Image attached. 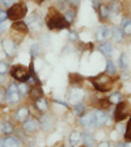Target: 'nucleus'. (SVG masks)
<instances>
[{
	"label": "nucleus",
	"instance_id": "obj_1",
	"mask_svg": "<svg viewBox=\"0 0 131 147\" xmlns=\"http://www.w3.org/2000/svg\"><path fill=\"white\" fill-rule=\"evenodd\" d=\"M46 25L50 30H62L70 28V24L66 21L64 16L60 15L55 8H50V12L46 18Z\"/></svg>",
	"mask_w": 131,
	"mask_h": 147
},
{
	"label": "nucleus",
	"instance_id": "obj_2",
	"mask_svg": "<svg viewBox=\"0 0 131 147\" xmlns=\"http://www.w3.org/2000/svg\"><path fill=\"white\" fill-rule=\"evenodd\" d=\"M91 82L93 87L100 92H107L113 87V79L109 74H100L98 76L91 79Z\"/></svg>",
	"mask_w": 131,
	"mask_h": 147
},
{
	"label": "nucleus",
	"instance_id": "obj_3",
	"mask_svg": "<svg viewBox=\"0 0 131 147\" xmlns=\"http://www.w3.org/2000/svg\"><path fill=\"white\" fill-rule=\"evenodd\" d=\"M28 13V8L25 5V3H15L11 8H8L7 11V15L11 21H17V20H21L26 16Z\"/></svg>",
	"mask_w": 131,
	"mask_h": 147
},
{
	"label": "nucleus",
	"instance_id": "obj_4",
	"mask_svg": "<svg viewBox=\"0 0 131 147\" xmlns=\"http://www.w3.org/2000/svg\"><path fill=\"white\" fill-rule=\"evenodd\" d=\"M29 75H30V70H28L25 66H21V64L13 66L11 68V76L20 83H26L29 79Z\"/></svg>",
	"mask_w": 131,
	"mask_h": 147
},
{
	"label": "nucleus",
	"instance_id": "obj_5",
	"mask_svg": "<svg viewBox=\"0 0 131 147\" xmlns=\"http://www.w3.org/2000/svg\"><path fill=\"white\" fill-rule=\"evenodd\" d=\"M20 100V93H18L17 86L15 83H11L5 89V101L8 104H16Z\"/></svg>",
	"mask_w": 131,
	"mask_h": 147
},
{
	"label": "nucleus",
	"instance_id": "obj_6",
	"mask_svg": "<svg viewBox=\"0 0 131 147\" xmlns=\"http://www.w3.org/2000/svg\"><path fill=\"white\" fill-rule=\"evenodd\" d=\"M109 122V117L104 110H93V126H102Z\"/></svg>",
	"mask_w": 131,
	"mask_h": 147
},
{
	"label": "nucleus",
	"instance_id": "obj_7",
	"mask_svg": "<svg viewBox=\"0 0 131 147\" xmlns=\"http://www.w3.org/2000/svg\"><path fill=\"white\" fill-rule=\"evenodd\" d=\"M40 127L42 129L43 131H49V130H51L52 127H54V118H52V116H50V114H43V116H41L40 118Z\"/></svg>",
	"mask_w": 131,
	"mask_h": 147
},
{
	"label": "nucleus",
	"instance_id": "obj_8",
	"mask_svg": "<svg viewBox=\"0 0 131 147\" xmlns=\"http://www.w3.org/2000/svg\"><path fill=\"white\" fill-rule=\"evenodd\" d=\"M127 117V113H126V102H122L119 101L118 104H116V112H114V119L117 122H121Z\"/></svg>",
	"mask_w": 131,
	"mask_h": 147
},
{
	"label": "nucleus",
	"instance_id": "obj_9",
	"mask_svg": "<svg viewBox=\"0 0 131 147\" xmlns=\"http://www.w3.org/2000/svg\"><path fill=\"white\" fill-rule=\"evenodd\" d=\"M22 129H24L26 133H29V134L36 133L37 130L40 129V122H38L36 118H28L22 122Z\"/></svg>",
	"mask_w": 131,
	"mask_h": 147
},
{
	"label": "nucleus",
	"instance_id": "obj_10",
	"mask_svg": "<svg viewBox=\"0 0 131 147\" xmlns=\"http://www.w3.org/2000/svg\"><path fill=\"white\" fill-rule=\"evenodd\" d=\"M110 36H112V32H110V29L106 25H100L97 28V30H96V40L100 41V42L106 41Z\"/></svg>",
	"mask_w": 131,
	"mask_h": 147
},
{
	"label": "nucleus",
	"instance_id": "obj_11",
	"mask_svg": "<svg viewBox=\"0 0 131 147\" xmlns=\"http://www.w3.org/2000/svg\"><path fill=\"white\" fill-rule=\"evenodd\" d=\"M1 47H3V51L7 54V57H13L16 54V43L9 38L1 42Z\"/></svg>",
	"mask_w": 131,
	"mask_h": 147
},
{
	"label": "nucleus",
	"instance_id": "obj_12",
	"mask_svg": "<svg viewBox=\"0 0 131 147\" xmlns=\"http://www.w3.org/2000/svg\"><path fill=\"white\" fill-rule=\"evenodd\" d=\"M81 139L84 142V146L85 147H95L96 141H95V135L92 134L91 131H84L81 134Z\"/></svg>",
	"mask_w": 131,
	"mask_h": 147
},
{
	"label": "nucleus",
	"instance_id": "obj_13",
	"mask_svg": "<svg viewBox=\"0 0 131 147\" xmlns=\"http://www.w3.org/2000/svg\"><path fill=\"white\" fill-rule=\"evenodd\" d=\"M98 50H100V53L104 55L105 58H110L112 54H113V46H112V43H109V42L101 43V45L98 46Z\"/></svg>",
	"mask_w": 131,
	"mask_h": 147
},
{
	"label": "nucleus",
	"instance_id": "obj_14",
	"mask_svg": "<svg viewBox=\"0 0 131 147\" xmlns=\"http://www.w3.org/2000/svg\"><path fill=\"white\" fill-rule=\"evenodd\" d=\"M80 123L84 127H92L93 126V112H89L80 116Z\"/></svg>",
	"mask_w": 131,
	"mask_h": 147
},
{
	"label": "nucleus",
	"instance_id": "obj_15",
	"mask_svg": "<svg viewBox=\"0 0 131 147\" xmlns=\"http://www.w3.org/2000/svg\"><path fill=\"white\" fill-rule=\"evenodd\" d=\"M12 29L15 32H18V33H28V30H29V28H28L26 22L20 21V20L12 22Z\"/></svg>",
	"mask_w": 131,
	"mask_h": 147
},
{
	"label": "nucleus",
	"instance_id": "obj_16",
	"mask_svg": "<svg viewBox=\"0 0 131 147\" xmlns=\"http://www.w3.org/2000/svg\"><path fill=\"white\" fill-rule=\"evenodd\" d=\"M29 93H30V97L33 98L34 101L38 100V98L43 97V89L41 86H33L30 87V91H29Z\"/></svg>",
	"mask_w": 131,
	"mask_h": 147
},
{
	"label": "nucleus",
	"instance_id": "obj_17",
	"mask_svg": "<svg viewBox=\"0 0 131 147\" xmlns=\"http://www.w3.org/2000/svg\"><path fill=\"white\" fill-rule=\"evenodd\" d=\"M29 25H30L32 30H40L42 28V21L38 15H33L30 18H29Z\"/></svg>",
	"mask_w": 131,
	"mask_h": 147
},
{
	"label": "nucleus",
	"instance_id": "obj_18",
	"mask_svg": "<svg viewBox=\"0 0 131 147\" xmlns=\"http://www.w3.org/2000/svg\"><path fill=\"white\" fill-rule=\"evenodd\" d=\"M16 118H17V121H20V122H24L25 119L29 118V109H28L26 107H21L16 112Z\"/></svg>",
	"mask_w": 131,
	"mask_h": 147
},
{
	"label": "nucleus",
	"instance_id": "obj_19",
	"mask_svg": "<svg viewBox=\"0 0 131 147\" xmlns=\"http://www.w3.org/2000/svg\"><path fill=\"white\" fill-rule=\"evenodd\" d=\"M3 143H4V147H21V142L16 137L5 138V139H3Z\"/></svg>",
	"mask_w": 131,
	"mask_h": 147
},
{
	"label": "nucleus",
	"instance_id": "obj_20",
	"mask_svg": "<svg viewBox=\"0 0 131 147\" xmlns=\"http://www.w3.org/2000/svg\"><path fill=\"white\" fill-rule=\"evenodd\" d=\"M36 108H37V110H40L41 113H45V112H47L49 110V102L45 100L43 97H41V98H38V100H36Z\"/></svg>",
	"mask_w": 131,
	"mask_h": 147
},
{
	"label": "nucleus",
	"instance_id": "obj_21",
	"mask_svg": "<svg viewBox=\"0 0 131 147\" xmlns=\"http://www.w3.org/2000/svg\"><path fill=\"white\" fill-rule=\"evenodd\" d=\"M97 12H98L100 18L102 20V21L110 17V9H109V5H106V4H101L100 8L97 9Z\"/></svg>",
	"mask_w": 131,
	"mask_h": 147
},
{
	"label": "nucleus",
	"instance_id": "obj_22",
	"mask_svg": "<svg viewBox=\"0 0 131 147\" xmlns=\"http://www.w3.org/2000/svg\"><path fill=\"white\" fill-rule=\"evenodd\" d=\"M110 32H112V36H113V38H114V41L116 42H122L123 41V33H122V30H121V28H117V26H114V28H112L110 29Z\"/></svg>",
	"mask_w": 131,
	"mask_h": 147
},
{
	"label": "nucleus",
	"instance_id": "obj_23",
	"mask_svg": "<svg viewBox=\"0 0 131 147\" xmlns=\"http://www.w3.org/2000/svg\"><path fill=\"white\" fill-rule=\"evenodd\" d=\"M42 51V46L40 42H33L30 46V57L32 58H37Z\"/></svg>",
	"mask_w": 131,
	"mask_h": 147
},
{
	"label": "nucleus",
	"instance_id": "obj_24",
	"mask_svg": "<svg viewBox=\"0 0 131 147\" xmlns=\"http://www.w3.org/2000/svg\"><path fill=\"white\" fill-rule=\"evenodd\" d=\"M63 16L68 24H72L75 21V18H76V11L73 8H68V9H66V12H64Z\"/></svg>",
	"mask_w": 131,
	"mask_h": 147
},
{
	"label": "nucleus",
	"instance_id": "obj_25",
	"mask_svg": "<svg viewBox=\"0 0 131 147\" xmlns=\"http://www.w3.org/2000/svg\"><path fill=\"white\" fill-rule=\"evenodd\" d=\"M123 36H131V18H125L121 26Z\"/></svg>",
	"mask_w": 131,
	"mask_h": 147
},
{
	"label": "nucleus",
	"instance_id": "obj_26",
	"mask_svg": "<svg viewBox=\"0 0 131 147\" xmlns=\"http://www.w3.org/2000/svg\"><path fill=\"white\" fill-rule=\"evenodd\" d=\"M80 139H81V134H80L79 131H72L70 134V144L72 147L76 146V144L80 142Z\"/></svg>",
	"mask_w": 131,
	"mask_h": 147
},
{
	"label": "nucleus",
	"instance_id": "obj_27",
	"mask_svg": "<svg viewBox=\"0 0 131 147\" xmlns=\"http://www.w3.org/2000/svg\"><path fill=\"white\" fill-rule=\"evenodd\" d=\"M84 110H85V105L83 104L81 101H79L77 104L73 105V113H75V116H83L84 114Z\"/></svg>",
	"mask_w": 131,
	"mask_h": 147
},
{
	"label": "nucleus",
	"instance_id": "obj_28",
	"mask_svg": "<svg viewBox=\"0 0 131 147\" xmlns=\"http://www.w3.org/2000/svg\"><path fill=\"white\" fill-rule=\"evenodd\" d=\"M17 89L20 96H26L29 93V91H30V87L28 86V83H20L17 86Z\"/></svg>",
	"mask_w": 131,
	"mask_h": 147
},
{
	"label": "nucleus",
	"instance_id": "obj_29",
	"mask_svg": "<svg viewBox=\"0 0 131 147\" xmlns=\"http://www.w3.org/2000/svg\"><path fill=\"white\" fill-rule=\"evenodd\" d=\"M13 131H15V126H13L12 122H4L3 123V130H1L3 134L9 135V134H12Z\"/></svg>",
	"mask_w": 131,
	"mask_h": 147
},
{
	"label": "nucleus",
	"instance_id": "obj_30",
	"mask_svg": "<svg viewBox=\"0 0 131 147\" xmlns=\"http://www.w3.org/2000/svg\"><path fill=\"white\" fill-rule=\"evenodd\" d=\"M117 72V67H116V63H114L113 61H107L106 62V74H109L110 76L112 75H114V74Z\"/></svg>",
	"mask_w": 131,
	"mask_h": 147
},
{
	"label": "nucleus",
	"instance_id": "obj_31",
	"mask_svg": "<svg viewBox=\"0 0 131 147\" xmlns=\"http://www.w3.org/2000/svg\"><path fill=\"white\" fill-rule=\"evenodd\" d=\"M119 63H121V68H122V70L128 68V57H127L126 53H123V54L121 55V58H119Z\"/></svg>",
	"mask_w": 131,
	"mask_h": 147
},
{
	"label": "nucleus",
	"instance_id": "obj_32",
	"mask_svg": "<svg viewBox=\"0 0 131 147\" xmlns=\"http://www.w3.org/2000/svg\"><path fill=\"white\" fill-rule=\"evenodd\" d=\"M121 97H122V95H121L119 92H116V93H113V95L110 96L109 100L112 104H118L119 101H121Z\"/></svg>",
	"mask_w": 131,
	"mask_h": 147
},
{
	"label": "nucleus",
	"instance_id": "obj_33",
	"mask_svg": "<svg viewBox=\"0 0 131 147\" xmlns=\"http://www.w3.org/2000/svg\"><path fill=\"white\" fill-rule=\"evenodd\" d=\"M125 138L127 141H131V118L128 119L127 126H126V130H125Z\"/></svg>",
	"mask_w": 131,
	"mask_h": 147
},
{
	"label": "nucleus",
	"instance_id": "obj_34",
	"mask_svg": "<svg viewBox=\"0 0 131 147\" xmlns=\"http://www.w3.org/2000/svg\"><path fill=\"white\" fill-rule=\"evenodd\" d=\"M109 9H110V15H118L119 12V5L114 1L112 5H109Z\"/></svg>",
	"mask_w": 131,
	"mask_h": 147
},
{
	"label": "nucleus",
	"instance_id": "obj_35",
	"mask_svg": "<svg viewBox=\"0 0 131 147\" xmlns=\"http://www.w3.org/2000/svg\"><path fill=\"white\" fill-rule=\"evenodd\" d=\"M8 71H9V66L7 64V62H0V74L5 75Z\"/></svg>",
	"mask_w": 131,
	"mask_h": 147
},
{
	"label": "nucleus",
	"instance_id": "obj_36",
	"mask_svg": "<svg viewBox=\"0 0 131 147\" xmlns=\"http://www.w3.org/2000/svg\"><path fill=\"white\" fill-rule=\"evenodd\" d=\"M100 104H101V108H104V109H107V108H110V105H113L110 102L109 98H102V100H100Z\"/></svg>",
	"mask_w": 131,
	"mask_h": 147
},
{
	"label": "nucleus",
	"instance_id": "obj_37",
	"mask_svg": "<svg viewBox=\"0 0 131 147\" xmlns=\"http://www.w3.org/2000/svg\"><path fill=\"white\" fill-rule=\"evenodd\" d=\"M0 4L5 8H11L15 4V0H0Z\"/></svg>",
	"mask_w": 131,
	"mask_h": 147
},
{
	"label": "nucleus",
	"instance_id": "obj_38",
	"mask_svg": "<svg viewBox=\"0 0 131 147\" xmlns=\"http://www.w3.org/2000/svg\"><path fill=\"white\" fill-rule=\"evenodd\" d=\"M67 4L71 7V8L76 9L77 7L80 5V0H67Z\"/></svg>",
	"mask_w": 131,
	"mask_h": 147
},
{
	"label": "nucleus",
	"instance_id": "obj_39",
	"mask_svg": "<svg viewBox=\"0 0 131 147\" xmlns=\"http://www.w3.org/2000/svg\"><path fill=\"white\" fill-rule=\"evenodd\" d=\"M68 37H70V41H71V42H77V40H79V36H77L76 32H70Z\"/></svg>",
	"mask_w": 131,
	"mask_h": 147
},
{
	"label": "nucleus",
	"instance_id": "obj_40",
	"mask_svg": "<svg viewBox=\"0 0 131 147\" xmlns=\"http://www.w3.org/2000/svg\"><path fill=\"white\" fill-rule=\"evenodd\" d=\"M8 20V15H7L5 11H0V22L7 21Z\"/></svg>",
	"mask_w": 131,
	"mask_h": 147
},
{
	"label": "nucleus",
	"instance_id": "obj_41",
	"mask_svg": "<svg viewBox=\"0 0 131 147\" xmlns=\"http://www.w3.org/2000/svg\"><path fill=\"white\" fill-rule=\"evenodd\" d=\"M41 40H42V42H43V45H45V46H49L50 45V37L47 36V34L42 36V38H41Z\"/></svg>",
	"mask_w": 131,
	"mask_h": 147
},
{
	"label": "nucleus",
	"instance_id": "obj_42",
	"mask_svg": "<svg viewBox=\"0 0 131 147\" xmlns=\"http://www.w3.org/2000/svg\"><path fill=\"white\" fill-rule=\"evenodd\" d=\"M100 0H92V7L95 8V11H97L98 8H100Z\"/></svg>",
	"mask_w": 131,
	"mask_h": 147
},
{
	"label": "nucleus",
	"instance_id": "obj_43",
	"mask_svg": "<svg viewBox=\"0 0 131 147\" xmlns=\"http://www.w3.org/2000/svg\"><path fill=\"white\" fill-rule=\"evenodd\" d=\"M3 98H5V91H3V88H1V86H0V104H1Z\"/></svg>",
	"mask_w": 131,
	"mask_h": 147
},
{
	"label": "nucleus",
	"instance_id": "obj_44",
	"mask_svg": "<svg viewBox=\"0 0 131 147\" xmlns=\"http://www.w3.org/2000/svg\"><path fill=\"white\" fill-rule=\"evenodd\" d=\"M5 29H7V21L0 22V33H3Z\"/></svg>",
	"mask_w": 131,
	"mask_h": 147
},
{
	"label": "nucleus",
	"instance_id": "obj_45",
	"mask_svg": "<svg viewBox=\"0 0 131 147\" xmlns=\"http://www.w3.org/2000/svg\"><path fill=\"white\" fill-rule=\"evenodd\" d=\"M98 147H110V143L109 142H101V143L98 144Z\"/></svg>",
	"mask_w": 131,
	"mask_h": 147
},
{
	"label": "nucleus",
	"instance_id": "obj_46",
	"mask_svg": "<svg viewBox=\"0 0 131 147\" xmlns=\"http://www.w3.org/2000/svg\"><path fill=\"white\" fill-rule=\"evenodd\" d=\"M4 82H5V78H4V75H1V74H0V86H1Z\"/></svg>",
	"mask_w": 131,
	"mask_h": 147
},
{
	"label": "nucleus",
	"instance_id": "obj_47",
	"mask_svg": "<svg viewBox=\"0 0 131 147\" xmlns=\"http://www.w3.org/2000/svg\"><path fill=\"white\" fill-rule=\"evenodd\" d=\"M116 147H126V143H123V142H121V143H118Z\"/></svg>",
	"mask_w": 131,
	"mask_h": 147
},
{
	"label": "nucleus",
	"instance_id": "obj_48",
	"mask_svg": "<svg viewBox=\"0 0 131 147\" xmlns=\"http://www.w3.org/2000/svg\"><path fill=\"white\" fill-rule=\"evenodd\" d=\"M0 147H4V143H3V139H0Z\"/></svg>",
	"mask_w": 131,
	"mask_h": 147
},
{
	"label": "nucleus",
	"instance_id": "obj_49",
	"mask_svg": "<svg viewBox=\"0 0 131 147\" xmlns=\"http://www.w3.org/2000/svg\"><path fill=\"white\" fill-rule=\"evenodd\" d=\"M1 130H3V123L0 122V131H1Z\"/></svg>",
	"mask_w": 131,
	"mask_h": 147
},
{
	"label": "nucleus",
	"instance_id": "obj_50",
	"mask_svg": "<svg viewBox=\"0 0 131 147\" xmlns=\"http://www.w3.org/2000/svg\"><path fill=\"white\" fill-rule=\"evenodd\" d=\"M126 147H131V143H126Z\"/></svg>",
	"mask_w": 131,
	"mask_h": 147
}]
</instances>
